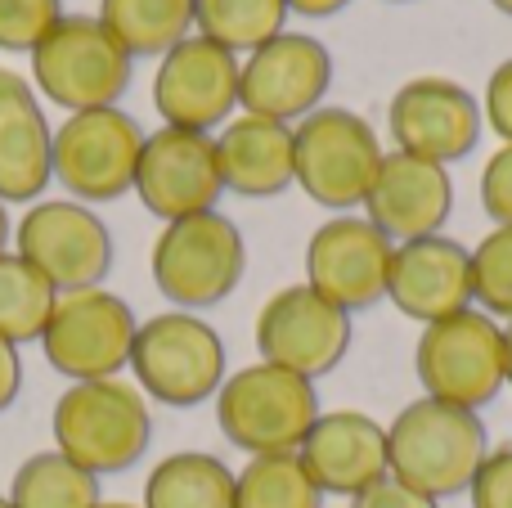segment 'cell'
Here are the masks:
<instances>
[{"label":"cell","mask_w":512,"mask_h":508,"mask_svg":"<svg viewBox=\"0 0 512 508\" xmlns=\"http://www.w3.org/2000/svg\"><path fill=\"white\" fill-rule=\"evenodd\" d=\"M490 455V432L481 414L418 396L387 423V477L405 482L427 500L468 495L481 459Z\"/></svg>","instance_id":"1"},{"label":"cell","mask_w":512,"mask_h":508,"mask_svg":"<svg viewBox=\"0 0 512 508\" xmlns=\"http://www.w3.org/2000/svg\"><path fill=\"white\" fill-rule=\"evenodd\" d=\"M391 5H409V0H391Z\"/></svg>","instance_id":"42"},{"label":"cell","mask_w":512,"mask_h":508,"mask_svg":"<svg viewBox=\"0 0 512 508\" xmlns=\"http://www.w3.org/2000/svg\"><path fill=\"white\" fill-rule=\"evenodd\" d=\"M50 122L32 81L14 68H0V203H36L50 171Z\"/></svg>","instance_id":"21"},{"label":"cell","mask_w":512,"mask_h":508,"mask_svg":"<svg viewBox=\"0 0 512 508\" xmlns=\"http://www.w3.org/2000/svg\"><path fill=\"white\" fill-rule=\"evenodd\" d=\"M387 302L418 324H436L472 306V248L445 234L396 243Z\"/></svg>","instance_id":"19"},{"label":"cell","mask_w":512,"mask_h":508,"mask_svg":"<svg viewBox=\"0 0 512 508\" xmlns=\"http://www.w3.org/2000/svg\"><path fill=\"white\" fill-rule=\"evenodd\" d=\"M283 0H194V32L230 54H252L279 32H288Z\"/></svg>","instance_id":"26"},{"label":"cell","mask_w":512,"mask_h":508,"mask_svg":"<svg viewBox=\"0 0 512 508\" xmlns=\"http://www.w3.org/2000/svg\"><path fill=\"white\" fill-rule=\"evenodd\" d=\"M5 243H9V212H5V203H0V252H5Z\"/></svg>","instance_id":"38"},{"label":"cell","mask_w":512,"mask_h":508,"mask_svg":"<svg viewBox=\"0 0 512 508\" xmlns=\"http://www.w3.org/2000/svg\"><path fill=\"white\" fill-rule=\"evenodd\" d=\"M131 194H140L144 212L158 216L162 225L216 212L225 194L221 167H216V140L203 131H176V126L144 135Z\"/></svg>","instance_id":"16"},{"label":"cell","mask_w":512,"mask_h":508,"mask_svg":"<svg viewBox=\"0 0 512 508\" xmlns=\"http://www.w3.org/2000/svg\"><path fill=\"white\" fill-rule=\"evenodd\" d=\"M351 508H441V504L418 495V491H409V486L396 482V477H382V482H373L369 491L355 495Z\"/></svg>","instance_id":"34"},{"label":"cell","mask_w":512,"mask_h":508,"mask_svg":"<svg viewBox=\"0 0 512 508\" xmlns=\"http://www.w3.org/2000/svg\"><path fill=\"white\" fill-rule=\"evenodd\" d=\"M468 500L472 508H512V446H499L481 459Z\"/></svg>","instance_id":"31"},{"label":"cell","mask_w":512,"mask_h":508,"mask_svg":"<svg viewBox=\"0 0 512 508\" xmlns=\"http://www.w3.org/2000/svg\"><path fill=\"white\" fill-rule=\"evenodd\" d=\"M481 117L504 144H512V59H504L486 81V99H481Z\"/></svg>","instance_id":"33"},{"label":"cell","mask_w":512,"mask_h":508,"mask_svg":"<svg viewBox=\"0 0 512 508\" xmlns=\"http://www.w3.org/2000/svg\"><path fill=\"white\" fill-rule=\"evenodd\" d=\"M140 508H234V473L207 450H176L149 473Z\"/></svg>","instance_id":"24"},{"label":"cell","mask_w":512,"mask_h":508,"mask_svg":"<svg viewBox=\"0 0 512 508\" xmlns=\"http://www.w3.org/2000/svg\"><path fill=\"white\" fill-rule=\"evenodd\" d=\"M396 243L369 216H333L306 243V284L346 315L387 302V275Z\"/></svg>","instance_id":"15"},{"label":"cell","mask_w":512,"mask_h":508,"mask_svg":"<svg viewBox=\"0 0 512 508\" xmlns=\"http://www.w3.org/2000/svg\"><path fill=\"white\" fill-rule=\"evenodd\" d=\"M414 374L423 396L459 410L481 414L504 392V324L490 320L481 306L423 324L414 347Z\"/></svg>","instance_id":"7"},{"label":"cell","mask_w":512,"mask_h":508,"mask_svg":"<svg viewBox=\"0 0 512 508\" xmlns=\"http://www.w3.org/2000/svg\"><path fill=\"white\" fill-rule=\"evenodd\" d=\"M504 383L512 387V320L504 324Z\"/></svg>","instance_id":"37"},{"label":"cell","mask_w":512,"mask_h":508,"mask_svg":"<svg viewBox=\"0 0 512 508\" xmlns=\"http://www.w3.org/2000/svg\"><path fill=\"white\" fill-rule=\"evenodd\" d=\"M0 508H14V504H9V495H0Z\"/></svg>","instance_id":"41"},{"label":"cell","mask_w":512,"mask_h":508,"mask_svg":"<svg viewBox=\"0 0 512 508\" xmlns=\"http://www.w3.org/2000/svg\"><path fill=\"white\" fill-rule=\"evenodd\" d=\"M14 252L32 261L59 293L99 288L113 270V234L95 207L77 198H41L14 230Z\"/></svg>","instance_id":"11"},{"label":"cell","mask_w":512,"mask_h":508,"mask_svg":"<svg viewBox=\"0 0 512 508\" xmlns=\"http://www.w3.org/2000/svg\"><path fill=\"white\" fill-rule=\"evenodd\" d=\"M54 450L68 455L95 477L126 473L144 459L153 441L149 396L122 378H95V383H68L50 414Z\"/></svg>","instance_id":"2"},{"label":"cell","mask_w":512,"mask_h":508,"mask_svg":"<svg viewBox=\"0 0 512 508\" xmlns=\"http://www.w3.org/2000/svg\"><path fill=\"white\" fill-rule=\"evenodd\" d=\"M23 392V360H18V347L9 338H0V414L18 401Z\"/></svg>","instance_id":"35"},{"label":"cell","mask_w":512,"mask_h":508,"mask_svg":"<svg viewBox=\"0 0 512 508\" xmlns=\"http://www.w3.org/2000/svg\"><path fill=\"white\" fill-rule=\"evenodd\" d=\"M95 508H140V504H122V500H99Z\"/></svg>","instance_id":"39"},{"label":"cell","mask_w":512,"mask_h":508,"mask_svg":"<svg viewBox=\"0 0 512 508\" xmlns=\"http://www.w3.org/2000/svg\"><path fill=\"white\" fill-rule=\"evenodd\" d=\"M126 369L149 401L171 405V410H194L203 401H216L221 383L230 378L221 333L194 311H162L144 320L135 329Z\"/></svg>","instance_id":"4"},{"label":"cell","mask_w":512,"mask_h":508,"mask_svg":"<svg viewBox=\"0 0 512 508\" xmlns=\"http://www.w3.org/2000/svg\"><path fill=\"white\" fill-rule=\"evenodd\" d=\"M283 5H288V14H301V18H333L351 0H283Z\"/></svg>","instance_id":"36"},{"label":"cell","mask_w":512,"mask_h":508,"mask_svg":"<svg viewBox=\"0 0 512 508\" xmlns=\"http://www.w3.org/2000/svg\"><path fill=\"white\" fill-rule=\"evenodd\" d=\"M153 108L176 131H221L239 108V54L207 36H185L153 72Z\"/></svg>","instance_id":"14"},{"label":"cell","mask_w":512,"mask_h":508,"mask_svg":"<svg viewBox=\"0 0 512 508\" xmlns=\"http://www.w3.org/2000/svg\"><path fill=\"white\" fill-rule=\"evenodd\" d=\"M328 86H333V54L319 36L306 32H279L239 63V108L265 122L297 126L301 117L324 108Z\"/></svg>","instance_id":"12"},{"label":"cell","mask_w":512,"mask_h":508,"mask_svg":"<svg viewBox=\"0 0 512 508\" xmlns=\"http://www.w3.org/2000/svg\"><path fill=\"white\" fill-rule=\"evenodd\" d=\"M481 207L495 225L512 230V144H499L481 167Z\"/></svg>","instance_id":"32"},{"label":"cell","mask_w":512,"mask_h":508,"mask_svg":"<svg viewBox=\"0 0 512 508\" xmlns=\"http://www.w3.org/2000/svg\"><path fill=\"white\" fill-rule=\"evenodd\" d=\"M59 18L63 0H0V50L32 54Z\"/></svg>","instance_id":"30"},{"label":"cell","mask_w":512,"mask_h":508,"mask_svg":"<svg viewBox=\"0 0 512 508\" xmlns=\"http://www.w3.org/2000/svg\"><path fill=\"white\" fill-rule=\"evenodd\" d=\"M454 212V180L441 162L414 158V153H382L378 176L364 194V216L387 234L391 243L441 234Z\"/></svg>","instance_id":"18"},{"label":"cell","mask_w":512,"mask_h":508,"mask_svg":"<svg viewBox=\"0 0 512 508\" xmlns=\"http://www.w3.org/2000/svg\"><path fill=\"white\" fill-rule=\"evenodd\" d=\"M59 302V288L18 252H0V338H9L14 347L23 342H41L50 311Z\"/></svg>","instance_id":"27"},{"label":"cell","mask_w":512,"mask_h":508,"mask_svg":"<svg viewBox=\"0 0 512 508\" xmlns=\"http://www.w3.org/2000/svg\"><path fill=\"white\" fill-rule=\"evenodd\" d=\"M256 351L265 365L301 378H324L351 351V315L324 302L310 284H288L256 315Z\"/></svg>","instance_id":"13"},{"label":"cell","mask_w":512,"mask_h":508,"mask_svg":"<svg viewBox=\"0 0 512 508\" xmlns=\"http://www.w3.org/2000/svg\"><path fill=\"white\" fill-rule=\"evenodd\" d=\"M95 18L131 59H162L194 36V0H99Z\"/></svg>","instance_id":"23"},{"label":"cell","mask_w":512,"mask_h":508,"mask_svg":"<svg viewBox=\"0 0 512 508\" xmlns=\"http://www.w3.org/2000/svg\"><path fill=\"white\" fill-rule=\"evenodd\" d=\"M144 149V131L122 108H90L68 113V122L54 126L50 171L68 198L77 203H117L135 189V162Z\"/></svg>","instance_id":"10"},{"label":"cell","mask_w":512,"mask_h":508,"mask_svg":"<svg viewBox=\"0 0 512 508\" xmlns=\"http://www.w3.org/2000/svg\"><path fill=\"white\" fill-rule=\"evenodd\" d=\"M234 508H324L297 455H256L234 473Z\"/></svg>","instance_id":"28"},{"label":"cell","mask_w":512,"mask_h":508,"mask_svg":"<svg viewBox=\"0 0 512 508\" xmlns=\"http://www.w3.org/2000/svg\"><path fill=\"white\" fill-rule=\"evenodd\" d=\"M319 392L310 378L279 365H243L216 392V423L225 441L248 459L256 455H297L306 432L319 419Z\"/></svg>","instance_id":"3"},{"label":"cell","mask_w":512,"mask_h":508,"mask_svg":"<svg viewBox=\"0 0 512 508\" xmlns=\"http://www.w3.org/2000/svg\"><path fill=\"white\" fill-rule=\"evenodd\" d=\"M135 320L131 302L99 288H77L59 293L50 311V324L41 333V351L54 374L68 383H95V378H117L131 365L135 347Z\"/></svg>","instance_id":"9"},{"label":"cell","mask_w":512,"mask_h":508,"mask_svg":"<svg viewBox=\"0 0 512 508\" xmlns=\"http://www.w3.org/2000/svg\"><path fill=\"white\" fill-rule=\"evenodd\" d=\"M472 302L490 320H512V230L495 225L472 248Z\"/></svg>","instance_id":"29"},{"label":"cell","mask_w":512,"mask_h":508,"mask_svg":"<svg viewBox=\"0 0 512 508\" xmlns=\"http://www.w3.org/2000/svg\"><path fill=\"white\" fill-rule=\"evenodd\" d=\"M481 104L450 77H409L387 104V131L400 153L427 162H463L481 144Z\"/></svg>","instance_id":"17"},{"label":"cell","mask_w":512,"mask_h":508,"mask_svg":"<svg viewBox=\"0 0 512 508\" xmlns=\"http://www.w3.org/2000/svg\"><path fill=\"white\" fill-rule=\"evenodd\" d=\"M378 162V131L351 108H315L292 126V171L301 194L337 216L364 207Z\"/></svg>","instance_id":"8"},{"label":"cell","mask_w":512,"mask_h":508,"mask_svg":"<svg viewBox=\"0 0 512 508\" xmlns=\"http://www.w3.org/2000/svg\"><path fill=\"white\" fill-rule=\"evenodd\" d=\"M216 140V167L221 185L239 198H279L297 185L292 171V126L265 122V117H230Z\"/></svg>","instance_id":"22"},{"label":"cell","mask_w":512,"mask_h":508,"mask_svg":"<svg viewBox=\"0 0 512 508\" xmlns=\"http://www.w3.org/2000/svg\"><path fill=\"white\" fill-rule=\"evenodd\" d=\"M490 5H495L499 14H508V18H512V0H490Z\"/></svg>","instance_id":"40"},{"label":"cell","mask_w":512,"mask_h":508,"mask_svg":"<svg viewBox=\"0 0 512 508\" xmlns=\"http://www.w3.org/2000/svg\"><path fill=\"white\" fill-rule=\"evenodd\" d=\"M99 500H104L99 477L72 464L59 450L27 455L18 464L14 482H9V504L14 508H95Z\"/></svg>","instance_id":"25"},{"label":"cell","mask_w":512,"mask_h":508,"mask_svg":"<svg viewBox=\"0 0 512 508\" xmlns=\"http://www.w3.org/2000/svg\"><path fill=\"white\" fill-rule=\"evenodd\" d=\"M297 459L324 495L355 500L387 477V428L360 410H328L306 432Z\"/></svg>","instance_id":"20"},{"label":"cell","mask_w":512,"mask_h":508,"mask_svg":"<svg viewBox=\"0 0 512 508\" xmlns=\"http://www.w3.org/2000/svg\"><path fill=\"white\" fill-rule=\"evenodd\" d=\"M135 59L95 14H63L32 50V90H41L63 113L117 108L131 90Z\"/></svg>","instance_id":"5"},{"label":"cell","mask_w":512,"mask_h":508,"mask_svg":"<svg viewBox=\"0 0 512 508\" xmlns=\"http://www.w3.org/2000/svg\"><path fill=\"white\" fill-rule=\"evenodd\" d=\"M153 284L176 311H207L221 306L248 270V243L243 230L221 212H198L185 221L162 225L153 239Z\"/></svg>","instance_id":"6"}]
</instances>
